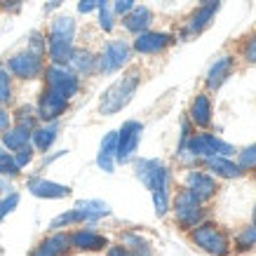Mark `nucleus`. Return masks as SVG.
<instances>
[{
    "label": "nucleus",
    "mask_w": 256,
    "mask_h": 256,
    "mask_svg": "<svg viewBox=\"0 0 256 256\" xmlns=\"http://www.w3.org/2000/svg\"><path fill=\"white\" fill-rule=\"evenodd\" d=\"M202 170L210 172L212 176L216 178H226V181H230V178H240L244 172H242V167L238 164V160H233V158H226V156H212V158H204V160H200Z\"/></svg>",
    "instance_id": "nucleus-16"
},
{
    "label": "nucleus",
    "mask_w": 256,
    "mask_h": 256,
    "mask_svg": "<svg viewBox=\"0 0 256 256\" xmlns=\"http://www.w3.org/2000/svg\"><path fill=\"white\" fill-rule=\"evenodd\" d=\"M141 134H144V124L139 120H127L122 127L118 130V146H116V162L124 164L130 162L139 148Z\"/></svg>",
    "instance_id": "nucleus-10"
},
{
    "label": "nucleus",
    "mask_w": 256,
    "mask_h": 256,
    "mask_svg": "<svg viewBox=\"0 0 256 256\" xmlns=\"http://www.w3.org/2000/svg\"><path fill=\"white\" fill-rule=\"evenodd\" d=\"M254 247H256V226H252V224L242 226L233 240V249L240 252V254H244V252H252Z\"/></svg>",
    "instance_id": "nucleus-28"
},
{
    "label": "nucleus",
    "mask_w": 256,
    "mask_h": 256,
    "mask_svg": "<svg viewBox=\"0 0 256 256\" xmlns=\"http://www.w3.org/2000/svg\"><path fill=\"white\" fill-rule=\"evenodd\" d=\"M2 204H5L8 214H10V212H14L16 204H19V193H14V190H12L10 195H5V198H2Z\"/></svg>",
    "instance_id": "nucleus-42"
},
{
    "label": "nucleus",
    "mask_w": 256,
    "mask_h": 256,
    "mask_svg": "<svg viewBox=\"0 0 256 256\" xmlns=\"http://www.w3.org/2000/svg\"><path fill=\"white\" fill-rule=\"evenodd\" d=\"M19 174H22V170L16 167L14 156H12L5 146H0V176L14 178V176H19Z\"/></svg>",
    "instance_id": "nucleus-31"
},
{
    "label": "nucleus",
    "mask_w": 256,
    "mask_h": 256,
    "mask_svg": "<svg viewBox=\"0 0 256 256\" xmlns=\"http://www.w3.org/2000/svg\"><path fill=\"white\" fill-rule=\"evenodd\" d=\"M176 42L172 33H162V31H144L139 33L132 42V52L136 54H146V56H153V54H160L164 52L167 47H172Z\"/></svg>",
    "instance_id": "nucleus-12"
},
{
    "label": "nucleus",
    "mask_w": 256,
    "mask_h": 256,
    "mask_svg": "<svg viewBox=\"0 0 256 256\" xmlns=\"http://www.w3.org/2000/svg\"><path fill=\"white\" fill-rule=\"evenodd\" d=\"M134 174L150 190L156 214L160 218L167 216V212L172 210V174L167 170V164L162 160H158V158H141V160H134Z\"/></svg>",
    "instance_id": "nucleus-1"
},
{
    "label": "nucleus",
    "mask_w": 256,
    "mask_h": 256,
    "mask_svg": "<svg viewBox=\"0 0 256 256\" xmlns=\"http://www.w3.org/2000/svg\"><path fill=\"white\" fill-rule=\"evenodd\" d=\"M73 210L80 212V216H82L85 224H94V221H101V218L110 216L108 202H104V200H78Z\"/></svg>",
    "instance_id": "nucleus-23"
},
{
    "label": "nucleus",
    "mask_w": 256,
    "mask_h": 256,
    "mask_svg": "<svg viewBox=\"0 0 256 256\" xmlns=\"http://www.w3.org/2000/svg\"><path fill=\"white\" fill-rule=\"evenodd\" d=\"M193 132H195V127L190 124V120H188V118H184V122H181V134H178V146L176 148L184 146V144L190 139V134H193Z\"/></svg>",
    "instance_id": "nucleus-40"
},
{
    "label": "nucleus",
    "mask_w": 256,
    "mask_h": 256,
    "mask_svg": "<svg viewBox=\"0 0 256 256\" xmlns=\"http://www.w3.org/2000/svg\"><path fill=\"white\" fill-rule=\"evenodd\" d=\"M50 40H66V42H73L76 40V22L73 16H54L52 24H50Z\"/></svg>",
    "instance_id": "nucleus-25"
},
{
    "label": "nucleus",
    "mask_w": 256,
    "mask_h": 256,
    "mask_svg": "<svg viewBox=\"0 0 256 256\" xmlns=\"http://www.w3.org/2000/svg\"><path fill=\"white\" fill-rule=\"evenodd\" d=\"M153 19H156V16H153L150 8H146V5H134V8L122 16V26L130 33L139 36V33H144V31H150Z\"/></svg>",
    "instance_id": "nucleus-20"
},
{
    "label": "nucleus",
    "mask_w": 256,
    "mask_h": 256,
    "mask_svg": "<svg viewBox=\"0 0 256 256\" xmlns=\"http://www.w3.org/2000/svg\"><path fill=\"white\" fill-rule=\"evenodd\" d=\"M184 188H186L198 202H202V204L212 202L216 198L218 190H221L218 178L212 176L210 172L200 170V167H190V170L186 172V176H184Z\"/></svg>",
    "instance_id": "nucleus-7"
},
{
    "label": "nucleus",
    "mask_w": 256,
    "mask_h": 256,
    "mask_svg": "<svg viewBox=\"0 0 256 256\" xmlns=\"http://www.w3.org/2000/svg\"><path fill=\"white\" fill-rule=\"evenodd\" d=\"M26 188L31 190L33 198H40V200H62V198L70 195V186H64V184H56V181H47L42 176H31L26 181Z\"/></svg>",
    "instance_id": "nucleus-17"
},
{
    "label": "nucleus",
    "mask_w": 256,
    "mask_h": 256,
    "mask_svg": "<svg viewBox=\"0 0 256 256\" xmlns=\"http://www.w3.org/2000/svg\"><path fill=\"white\" fill-rule=\"evenodd\" d=\"M188 238L200 252L210 256H228L233 252V240H230L228 230L214 221H207V218L195 226L193 230H188Z\"/></svg>",
    "instance_id": "nucleus-3"
},
{
    "label": "nucleus",
    "mask_w": 256,
    "mask_h": 256,
    "mask_svg": "<svg viewBox=\"0 0 256 256\" xmlns=\"http://www.w3.org/2000/svg\"><path fill=\"white\" fill-rule=\"evenodd\" d=\"M24 0H0V10L2 12H12V14H16L19 10H22Z\"/></svg>",
    "instance_id": "nucleus-41"
},
{
    "label": "nucleus",
    "mask_w": 256,
    "mask_h": 256,
    "mask_svg": "<svg viewBox=\"0 0 256 256\" xmlns=\"http://www.w3.org/2000/svg\"><path fill=\"white\" fill-rule=\"evenodd\" d=\"M214 106H212V96L207 92H198L188 106V120L195 130H210L212 120H214Z\"/></svg>",
    "instance_id": "nucleus-15"
},
{
    "label": "nucleus",
    "mask_w": 256,
    "mask_h": 256,
    "mask_svg": "<svg viewBox=\"0 0 256 256\" xmlns=\"http://www.w3.org/2000/svg\"><path fill=\"white\" fill-rule=\"evenodd\" d=\"M14 99V87H12V76L8 68L0 66V106H8Z\"/></svg>",
    "instance_id": "nucleus-32"
},
{
    "label": "nucleus",
    "mask_w": 256,
    "mask_h": 256,
    "mask_svg": "<svg viewBox=\"0 0 256 256\" xmlns=\"http://www.w3.org/2000/svg\"><path fill=\"white\" fill-rule=\"evenodd\" d=\"M116 146H118V132H108L101 139L99 153H96V167L106 174H113L116 170Z\"/></svg>",
    "instance_id": "nucleus-21"
},
{
    "label": "nucleus",
    "mask_w": 256,
    "mask_h": 256,
    "mask_svg": "<svg viewBox=\"0 0 256 256\" xmlns=\"http://www.w3.org/2000/svg\"><path fill=\"white\" fill-rule=\"evenodd\" d=\"M68 238L70 249H78V252H101L108 247V240L92 228H78V230L68 233Z\"/></svg>",
    "instance_id": "nucleus-19"
},
{
    "label": "nucleus",
    "mask_w": 256,
    "mask_h": 256,
    "mask_svg": "<svg viewBox=\"0 0 256 256\" xmlns=\"http://www.w3.org/2000/svg\"><path fill=\"white\" fill-rule=\"evenodd\" d=\"M14 124L16 127H24V130H28V132H33L36 127H38V113H36V106H28V104H24V106H19V108L14 110Z\"/></svg>",
    "instance_id": "nucleus-29"
},
{
    "label": "nucleus",
    "mask_w": 256,
    "mask_h": 256,
    "mask_svg": "<svg viewBox=\"0 0 256 256\" xmlns=\"http://www.w3.org/2000/svg\"><path fill=\"white\" fill-rule=\"evenodd\" d=\"M70 252V238L64 230H52V235H47L45 240H40L33 247L31 256H64Z\"/></svg>",
    "instance_id": "nucleus-18"
},
{
    "label": "nucleus",
    "mask_w": 256,
    "mask_h": 256,
    "mask_svg": "<svg viewBox=\"0 0 256 256\" xmlns=\"http://www.w3.org/2000/svg\"><path fill=\"white\" fill-rule=\"evenodd\" d=\"M56 136H59V124L45 122L31 132V146L36 148V150H40V153H47V150L52 148V144L56 141Z\"/></svg>",
    "instance_id": "nucleus-24"
},
{
    "label": "nucleus",
    "mask_w": 256,
    "mask_h": 256,
    "mask_svg": "<svg viewBox=\"0 0 256 256\" xmlns=\"http://www.w3.org/2000/svg\"><path fill=\"white\" fill-rule=\"evenodd\" d=\"M78 224H85L82 216H80V212L68 210V212H64V214H59V216H54L50 221V230H64V228H70V226H78Z\"/></svg>",
    "instance_id": "nucleus-30"
},
{
    "label": "nucleus",
    "mask_w": 256,
    "mask_h": 256,
    "mask_svg": "<svg viewBox=\"0 0 256 256\" xmlns=\"http://www.w3.org/2000/svg\"><path fill=\"white\" fill-rule=\"evenodd\" d=\"M66 110H68V99H64L62 94L52 92V90H47V87L40 92L38 104H36L38 120H42V122H56Z\"/></svg>",
    "instance_id": "nucleus-13"
},
{
    "label": "nucleus",
    "mask_w": 256,
    "mask_h": 256,
    "mask_svg": "<svg viewBox=\"0 0 256 256\" xmlns=\"http://www.w3.org/2000/svg\"><path fill=\"white\" fill-rule=\"evenodd\" d=\"M139 82H141L139 70H127L122 78H118L106 92L101 94V101H99L101 116H116V113H120L134 99V94L139 90Z\"/></svg>",
    "instance_id": "nucleus-4"
},
{
    "label": "nucleus",
    "mask_w": 256,
    "mask_h": 256,
    "mask_svg": "<svg viewBox=\"0 0 256 256\" xmlns=\"http://www.w3.org/2000/svg\"><path fill=\"white\" fill-rule=\"evenodd\" d=\"M240 56L244 59L247 64H252V66H256V31L249 33L247 40L242 42V50H240Z\"/></svg>",
    "instance_id": "nucleus-36"
},
{
    "label": "nucleus",
    "mask_w": 256,
    "mask_h": 256,
    "mask_svg": "<svg viewBox=\"0 0 256 256\" xmlns=\"http://www.w3.org/2000/svg\"><path fill=\"white\" fill-rule=\"evenodd\" d=\"M26 50H31L33 54H38V56L45 59V54H47V38L40 31H33L31 36H28V47H26Z\"/></svg>",
    "instance_id": "nucleus-35"
},
{
    "label": "nucleus",
    "mask_w": 256,
    "mask_h": 256,
    "mask_svg": "<svg viewBox=\"0 0 256 256\" xmlns=\"http://www.w3.org/2000/svg\"><path fill=\"white\" fill-rule=\"evenodd\" d=\"M99 26L104 33H110L113 28H116V12H113V8H110V0H106L104 5H101L99 10Z\"/></svg>",
    "instance_id": "nucleus-33"
},
{
    "label": "nucleus",
    "mask_w": 256,
    "mask_h": 256,
    "mask_svg": "<svg viewBox=\"0 0 256 256\" xmlns=\"http://www.w3.org/2000/svg\"><path fill=\"white\" fill-rule=\"evenodd\" d=\"M198 2H200V5H204V2H212V0H198Z\"/></svg>",
    "instance_id": "nucleus-49"
},
{
    "label": "nucleus",
    "mask_w": 256,
    "mask_h": 256,
    "mask_svg": "<svg viewBox=\"0 0 256 256\" xmlns=\"http://www.w3.org/2000/svg\"><path fill=\"white\" fill-rule=\"evenodd\" d=\"M12 156H14L16 167H19V170H24V167H28V164L33 162V156H36V148H33L31 144H26V146H22L19 150H14Z\"/></svg>",
    "instance_id": "nucleus-37"
},
{
    "label": "nucleus",
    "mask_w": 256,
    "mask_h": 256,
    "mask_svg": "<svg viewBox=\"0 0 256 256\" xmlns=\"http://www.w3.org/2000/svg\"><path fill=\"white\" fill-rule=\"evenodd\" d=\"M68 68L73 70L78 78H90L92 73H96V54L90 52V50H73Z\"/></svg>",
    "instance_id": "nucleus-22"
},
{
    "label": "nucleus",
    "mask_w": 256,
    "mask_h": 256,
    "mask_svg": "<svg viewBox=\"0 0 256 256\" xmlns=\"http://www.w3.org/2000/svg\"><path fill=\"white\" fill-rule=\"evenodd\" d=\"M5 68L10 70V76H14L19 80H38L45 70V64H42V56L33 54L31 50H22V52L10 56Z\"/></svg>",
    "instance_id": "nucleus-9"
},
{
    "label": "nucleus",
    "mask_w": 256,
    "mask_h": 256,
    "mask_svg": "<svg viewBox=\"0 0 256 256\" xmlns=\"http://www.w3.org/2000/svg\"><path fill=\"white\" fill-rule=\"evenodd\" d=\"M120 244H124V247L130 249V252H134L136 256H153V244L141 233H136V230H124V233L120 235Z\"/></svg>",
    "instance_id": "nucleus-26"
},
{
    "label": "nucleus",
    "mask_w": 256,
    "mask_h": 256,
    "mask_svg": "<svg viewBox=\"0 0 256 256\" xmlns=\"http://www.w3.org/2000/svg\"><path fill=\"white\" fill-rule=\"evenodd\" d=\"M235 68H238V56H233V54L218 56L216 62L210 66L207 76H204V87H207V92H218V90L228 82V78L235 73Z\"/></svg>",
    "instance_id": "nucleus-14"
},
{
    "label": "nucleus",
    "mask_w": 256,
    "mask_h": 256,
    "mask_svg": "<svg viewBox=\"0 0 256 256\" xmlns=\"http://www.w3.org/2000/svg\"><path fill=\"white\" fill-rule=\"evenodd\" d=\"M42 80H45L47 90L62 94L64 99H68V101L80 92V78L68 68V66H56V64H50V66L42 70Z\"/></svg>",
    "instance_id": "nucleus-6"
},
{
    "label": "nucleus",
    "mask_w": 256,
    "mask_h": 256,
    "mask_svg": "<svg viewBox=\"0 0 256 256\" xmlns=\"http://www.w3.org/2000/svg\"><path fill=\"white\" fill-rule=\"evenodd\" d=\"M12 190H14V188H12V184H10V178L8 176H0V195L5 198V195H10Z\"/></svg>",
    "instance_id": "nucleus-45"
},
{
    "label": "nucleus",
    "mask_w": 256,
    "mask_h": 256,
    "mask_svg": "<svg viewBox=\"0 0 256 256\" xmlns=\"http://www.w3.org/2000/svg\"><path fill=\"white\" fill-rule=\"evenodd\" d=\"M108 256H136V254L130 252L124 244H108Z\"/></svg>",
    "instance_id": "nucleus-43"
},
{
    "label": "nucleus",
    "mask_w": 256,
    "mask_h": 256,
    "mask_svg": "<svg viewBox=\"0 0 256 256\" xmlns=\"http://www.w3.org/2000/svg\"><path fill=\"white\" fill-rule=\"evenodd\" d=\"M10 122H12V116L5 110V106H0V132H5L10 127Z\"/></svg>",
    "instance_id": "nucleus-44"
},
{
    "label": "nucleus",
    "mask_w": 256,
    "mask_h": 256,
    "mask_svg": "<svg viewBox=\"0 0 256 256\" xmlns=\"http://www.w3.org/2000/svg\"><path fill=\"white\" fill-rule=\"evenodd\" d=\"M59 5H62V0H52V2H50V5H47V12H50V10H54V8H59Z\"/></svg>",
    "instance_id": "nucleus-47"
},
{
    "label": "nucleus",
    "mask_w": 256,
    "mask_h": 256,
    "mask_svg": "<svg viewBox=\"0 0 256 256\" xmlns=\"http://www.w3.org/2000/svg\"><path fill=\"white\" fill-rule=\"evenodd\" d=\"M110 8H113L116 16H124L130 10L134 8V0H113V2H110Z\"/></svg>",
    "instance_id": "nucleus-38"
},
{
    "label": "nucleus",
    "mask_w": 256,
    "mask_h": 256,
    "mask_svg": "<svg viewBox=\"0 0 256 256\" xmlns=\"http://www.w3.org/2000/svg\"><path fill=\"white\" fill-rule=\"evenodd\" d=\"M252 226H256V202H254V210H252Z\"/></svg>",
    "instance_id": "nucleus-48"
},
{
    "label": "nucleus",
    "mask_w": 256,
    "mask_h": 256,
    "mask_svg": "<svg viewBox=\"0 0 256 256\" xmlns=\"http://www.w3.org/2000/svg\"><path fill=\"white\" fill-rule=\"evenodd\" d=\"M238 150H235L233 144L224 141L216 134L207 132V130H195L190 134V139L184 144L181 148H176V156L178 160H184L186 164H200V160L212 156H226V158H233Z\"/></svg>",
    "instance_id": "nucleus-2"
},
{
    "label": "nucleus",
    "mask_w": 256,
    "mask_h": 256,
    "mask_svg": "<svg viewBox=\"0 0 256 256\" xmlns=\"http://www.w3.org/2000/svg\"><path fill=\"white\" fill-rule=\"evenodd\" d=\"M221 10V0H212V2H204L200 8H195L188 19L184 22V28H181V40H188L193 36H200L204 28H210V24L214 22L216 12Z\"/></svg>",
    "instance_id": "nucleus-11"
},
{
    "label": "nucleus",
    "mask_w": 256,
    "mask_h": 256,
    "mask_svg": "<svg viewBox=\"0 0 256 256\" xmlns=\"http://www.w3.org/2000/svg\"><path fill=\"white\" fill-rule=\"evenodd\" d=\"M172 212H174V221H176V226L184 230V233L193 230L195 226L202 224V221L207 218L204 204L195 200L186 188H181V190L174 195V200H172Z\"/></svg>",
    "instance_id": "nucleus-5"
},
{
    "label": "nucleus",
    "mask_w": 256,
    "mask_h": 256,
    "mask_svg": "<svg viewBox=\"0 0 256 256\" xmlns=\"http://www.w3.org/2000/svg\"><path fill=\"white\" fill-rule=\"evenodd\" d=\"M132 59V45L127 40H110L108 45L104 47V52L96 56V70L104 76H110L127 66Z\"/></svg>",
    "instance_id": "nucleus-8"
},
{
    "label": "nucleus",
    "mask_w": 256,
    "mask_h": 256,
    "mask_svg": "<svg viewBox=\"0 0 256 256\" xmlns=\"http://www.w3.org/2000/svg\"><path fill=\"white\" fill-rule=\"evenodd\" d=\"M8 216V210H5V204H2V198H0V221Z\"/></svg>",
    "instance_id": "nucleus-46"
},
{
    "label": "nucleus",
    "mask_w": 256,
    "mask_h": 256,
    "mask_svg": "<svg viewBox=\"0 0 256 256\" xmlns=\"http://www.w3.org/2000/svg\"><path fill=\"white\" fill-rule=\"evenodd\" d=\"M0 136H2V146L8 148V150H19L22 146H26V144H31V132L28 130H24V127H8L5 132H0Z\"/></svg>",
    "instance_id": "nucleus-27"
},
{
    "label": "nucleus",
    "mask_w": 256,
    "mask_h": 256,
    "mask_svg": "<svg viewBox=\"0 0 256 256\" xmlns=\"http://www.w3.org/2000/svg\"><path fill=\"white\" fill-rule=\"evenodd\" d=\"M104 2H106V0H80L78 12L80 14H90V12H94V10H99Z\"/></svg>",
    "instance_id": "nucleus-39"
},
{
    "label": "nucleus",
    "mask_w": 256,
    "mask_h": 256,
    "mask_svg": "<svg viewBox=\"0 0 256 256\" xmlns=\"http://www.w3.org/2000/svg\"><path fill=\"white\" fill-rule=\"evenodd\" d=\"M238 164L242 167V172H256V144L242 148L238 153Z\"/></svg>",
    "instance_id": "nucleus-34"
}]
</instances>
